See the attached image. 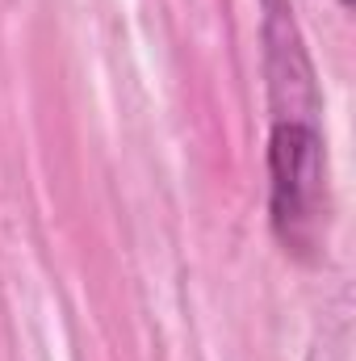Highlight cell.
<instances>
[{
    "instance_id": "6da1fadb",
    "label": "cell",
    "mask_w": 356,
    "mask_h": 361,
    "mask_svg": "<svg viewBox=\"0 0 356 361\" xmlns=\"http://www.w3.org/2000/svg\"><path fill=\"white\" fill-rule=\"evenodd\" d=\"M272 227L285 248H306L323 202V139L310 114H285L268 135Z\"/></svg>"
},
{
    "instance_id": "7a4b0ae2",
    "label": "cell",
    "mask_w": 356,
    "mask_h": 361,
    "mask_svg": "<svg viewBox=\"0 0 356 361\" xmlns=\"http://www.w3.org/2000/svg\"><path fill=\"white\" fill-rule=\"evenodd\" d=\"M340 4H352V0H340Z\"/></svg>"
}]
</instances>
